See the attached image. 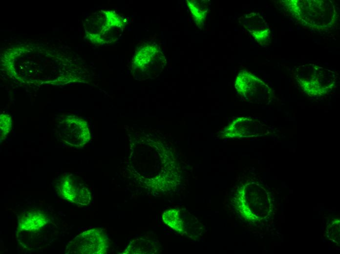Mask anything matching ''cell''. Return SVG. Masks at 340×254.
<instances>
[{
	"label": "cell",
	"instance_id": "1",
	"mask_svg": "<svg viewBox=\"0 0 340 254\" xmlns=\"http://www.w3.org/2000/svg\"><path fill=\"white\" fill-rule=\"evenodd\" d=\"M287 6L291 13L302 24L315 29H325L336 22V11L330 1L292 0Z\"/></svg>",
	"mask_w": 340,
	"mask_h": 254
},
{
	"label": "cell",
	"instance_id": "2",
	"mask_svg": "<svg viewBox=\"0 0 340 254\" xmlns=\"http://www.w3.org/2000/svg\"><path fill=\"white\" fill-rule=\"evenodd\" d=\"M295 76L300 88L311 96H320L330 92L336 78L333 72L313 64L298 66Z\"/></svg>",
	"mask_w": 340,
	"mask_h": 254
},
{
	"label": "cell",
	"instance_id": "3",
	"mask_svg": "<svg viewBox=\"0 0 340 254\" xmlns=\"http://www.w3.org/2000/svg\"><path fill=\"white\" fill-rule=\"evenodd\" d=\"M108 241L105 234L99 229L86 231L79 234L66 247V253L105 254Z\"/></svg>",
	"mask_w": 340,
	"mask_h": 254
},
{
	"label": "cell",
	"instance_id": "4",
	"mask_svg": "<svg viewBox=\"0 0 340 254\" xmlns=\"http://www.w3.org/2000/svg\"><path fill=\"white\" fill-rule=\"evenodd\" d=\"M235 87L241 96L252 102H267L273 96L271 88L248 72L239 74L236 80Z\"/></svg>",
	"mask_w": 340,
	"mask_h": 254
},
{
	"label": "cell",
	"instance_id": "5",
	"mask_svg": "<svg viewBox=\"0 0 340 254\" xmlns=\"http://www.w3.org/2000/svg\"><path fill=\"white\" fill-rule=\"evenodd\" d=\"M58 127L61 139L66 144L75 148H81L90 139L86 123L79 118H66Z\"/></svg>",
	"mask_w": 340,
	"mask_h": 254
},
{
	"label": "cell",
	"instance_id": "6",
	"mask_svg": "<svg viewBox=\"0 0 340 254\" xmlns=\"http://www.w3.org/2000/svg\"><path fill=\"white\" fill-rule=\"evenodd\" d=\"M164 222L178 233L193 236L194 233L200 229V222L188 212L181 210L172 209L165 212L163 214Z\"/></svg>",
	"mask_w": 340,
	"mask_h": 254
},
{
	"label": "cell",
	"instance_id": "7",
	"mask_svg": "<svg viewBox=\"0 0 340 254\" xmlns=\"http://www.w3.org/2000/svg\"><path fill=\"white\" fill-rule=\"evenodd\" d=\"M57 189L60 195L69 202L80 206H85L90 202V194L88 189L78 185L69 176L61 178L57 184Z\"/></svg>",
	"mask_w": 340,
	"mask_h": 254
},
{
	"label": "cell",
	"instance_id": "8",
	"mask_svg": "<svg viewBox=\"0 0 340 254\" xmlns=\"http://www.w3.org/2000/svg\"><path fill=\"white\" fill-rule=\"evenodd\" d=\"M229 128V135L232 137L259 136L266 131L264 125L249 118H239L234 121Z\"/></svg>",
	"mask_w": 340,
	"mask_h": 254
},
{
	"label": "cell",
	"instance_id": "9",
	"mask_svg": "<svg viewBox=\"0 0 340 254\" xmlns=\"http://www.w3.org/2000/svg\"><path fill=\"white\" fill-rule=\"evenodd\" d=\"M256 14H252L251 17L247 16L244 22L245 26L252 35L261 44H268L270 41V30L268 26L264 22L260 24L264 20L259 15L257 21L256 22Z\"/></svg>",
	"mask_w": 340,
	"mask_h": 254
},
{
	"label": "cell",
	"instance_id": "10",
	"mask_svg": "<svg viewBox=\"0 0 340 254\" xmlns=\"http://www.w3.org/2000/svg\"><path fill=\"white\" fill-rule=\"evenodd\" d=\"M46 222V217L41 212L29 211L19 219V229L21 231H37L42 227Z\"/></svg>",
	"mask_w": 340,
	"mask_h": 254
},
{
	"label": "cell",
	"instance_id": "11",
	"mask_svg": "<svg viewBox=\"0 0 340 254\" xmlns=\"http://www.w3.org/2000/svg\"><path fill=\"white\" fill-rule=\"evenodd\" d=\"M191 4L189 7L193 15L194 19L196 18V21L202 22V20H204L206 15L207 8V6H204L200 2L197 1H191Z\"/></svg>",
	"mask_w": 340,
	"mask_h": 254
},
{
	"label": "cell",
	"instance_id": "12",
	"mask_svg": "<svg viewBox=\"0 0 340 254\" xmlns=\"http://www.w3.org/2000/svg\"><path fill=\"white\" fill-rule=\"evenodd\" d=\"M11 126V121L10 117L6 119L1 118L0 119V132L1 135H6L9 132Z\"/></svg>",
	"mask_w": 340,
	"mask_h": 254
}]
</instances>
